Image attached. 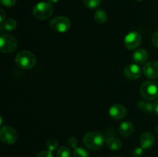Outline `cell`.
<instances>
[{"label": "cell", "mask_w": 158, "mask_h": 157, "mask_svg": "<svg viewBox=\"0 0 158 157\" xmlns=\"http://www.w3.org/2000/svg\"><path fill=\"white\" fill-rule=\"evenodd\" d=\"M105 138L102 133L99 132H87L83 137V144L90 150H99L103 146Z\"/></svg>", "instance_id": "obj_1"}, {"label": "cell", "mask_w": 158, "mask_h": 157, "mask_svg": "<svg viewBox=\"0 0 158 157\" xmlns=\"http://www.w3.org/2000/svg\"><path fill=\"white\" fill-rule=\"evenodd\" d=\"M15 63L23 69H32L36 63V58L33 53L29 51H22L15 56Z\"/></svg>", "instance_id": "obj_2"}, {"label": "cell", "mask_w": 158, "mask_h": 157, "mask_svg": "<svg viewBox=\"0 0 158 157\" xmlns=\"http://www.w3.org/2000/svg\"><path fill=\"white\" fill-rule=\"evenodd\" d=\"M54 11L53 6L49 2H40L35 5L32 9V14L37 19L45 20L52 15Z\"/></svg>", "instance_id": "obj_3"}, {"label": "cell", "mask_w": 158, "mask_h": 157, "mask_svg": "<svg viewBox=\"0 0 158 157\" xmlns=\"http://www.w3.org/2000/svg\"><path fill=\"white\" fill-rule=\"evenodd\" d=\"M141 96L148 101H153L158 97V86L154 81H146L140 87Z\"/></svg>", "instance_id": "obj_4"}, {"label": "cell", "mask_w": 158, "mask_h": 157, "mask_svg": "<svg viewBox=\"0 0 158 157\" xmlns=\"http://www.w3.org/2000/svg\"><path fill=\"white\" fill-rule=\"evenodd\" d=\"M18 46L16 38L9 34H3L0 37V50L3 53L14 52Z\"/></svg>", "instance_id": "obj_5"}, {"label": "cell", "mask_w": 158, "mask_h": 157, "mask_svg": "<svg viewBox=\"0 0 158 157\" xmlns=\"http://www.w3.org/2000/svg\"><path fill=\"white\" fill-rule=\"evenodd\" d=\"M49 27L52 31L56 32H67L70 28V21L66 16H56L49 22Z\"/></svg>", "instance_id": "obj_6"}, {"label": "cell", "mask_w": 158, "mask_h": 157, "mask_svg": "<svg viewBox=\"0 0 158 157\" xmlns=\"http://www.w3.org/2000/svg\"><path fill=\"white\" fill-rule=\"evenodd\" d=\"M0 139L5 144H14L18 139V134L14 128L5 126L0 130Z\"/></svg>", "instance_id": "obj_7"}, {"label": "cell", "mask_w": 158, "mask_h": 157, "mask_svg": "<svg viewBox=\"0 0 158 157\" xmlns=\"http://www.w3.org/2000/svg\"><path fill=\"white\" fill-rule=\"evenodd\" d=\"M141 35L138 32H131L125 36L123 43L128 50H134L139 47L141 43Z\"/></svg>", "instance_id": "obj_8"}, {"label": "cell", "mask_w": 158, "mask_h": 157, "mask_svg": "<svg viewBox=\"0 0 158 157\" xmlns=\"http://www.w3.org/2000/svg\"><path fill=\"white\" fill-rule=\"evenodd\" d=\"M143 73L145 76L151 79L158 78V62L150 61L143 66Z\"/></svg>", "instance_id": "obj_9"}, {"label": "cell", "mask_w": 158, "mask_h": 157, "mask_svg": "<svg viewBox=\"0 0 158 157\" xmlns=\"http://www.w3.org/2000/svg\"><path fill=\"white\" fill-rule=\"evenodd\" d=\"M127 111L125 106L120 104H114L110 108L109 115L113 119L120 120L127 115Z\"/></svg>", "instance_id": "obj_10"}, {"label": "cell", "mask_w": 158, "mask_h": 157, "mask_svg": "<svg viewBox=\"0 0 158 157\" xmlns=\"http://www.w3.org/2000/svg\"><path fill=\"white\" fill-rule=\"evenodd\" d=\"M142 69L138 64H130L125 67L124 70H123V73L124 75L129 79H137L140 78L142 73Z\"/></svg>", "instance_id": "obj_11"}, {"label": "cell", "mask_w": 158, "mask_h": 157, "mask_svg": "<svg viewBox=\"0 0 158 157\" xmlns=\"http://www.w3.org/2000/svg\"><path fill=\"white\" fill-rule=\"evenodd\" d=\"M155 142V139L151 132H144L140 138V146L143 149H149L153 147Z\"/></svg>", "instance_id": "obj_12"}, {"label": "cell", "mask_w": 158, "mask_h": 157, "mask_svg": "<svg viewBox=\"0 0 158 157\" xmlns=\"http://www.w3.org/2000/svg\"><path fill=\"white\" fill-rule=\"evenodd\" d=\"M148 59V52L144 49H137L133 54V60L136 64H143Z\"/></svg>", "instance_id": "obj_13"}, {"label": "cell", "mask_w": 158, "mask_h": 157, "mask_svg": "<svg viewBox=\"0 0 158 157\" xmlns=\"http://www.w3.org/2000/svg\"><path fill=\"white\" fill-rule=\"evenodd\" d=\"M119 132L123 137L130 136L134 132V126L129 121L123 122L119 127Z\"/></svg>", "instance_id": "obj_14"}, {"label": "cell", "mask_w": 158, "mask_h": 157, "mask_svg": "<svg viewBox=\"0 0 158 157\" xmlns=\"http://www.w3.org/2000/svg\"><path fill=\"white\" fill-rule=\"evenodd\" d=\"M106 145H107L108 148L111 150L117 151L120 149L122 147V143L118 138L116 137H110L106 140Z\"/></svg>", "instance_id": "obj_15"}, {"label": "cell", "mask_w": 158, "mask_h": 157, "mask_svg": "<svg viewBox=\"0 0 158 157\" xmlns=\"http://www.w3.org/2000/svg\"><path fill=\"white\" fill-rule=\"evenodd\" d=\"M107 13L106 11L103 9H99L96 11L95 14H94V18H95L96 22L99 24H103L107 20Z\"/></svg>", "instance_id": "obj_16"}, {"label": "cell", "mask_w": 158, "mask_h": 157, "mask_svg": "<svg viewBox=\"0 0 158 157\" xmlns=\"http://www.w3.org/2000/svg\"><path fill=\"white\" fill-rule=\"evenodd\" d=\"M16 22L13 19V18H9V19L6 20L4 22L2 25V29L4 30L8 31V32H11L16 29Z\"/></svg>", "instance_id": "obj_17"}, {"label": "cell", "mask_w": 158, "mask_h": 157, "mask_svg": "<svg viewBox=\"0 0 158 157\" xmlns=\"http://www.w3.org/2000/svg\"><path fill=\"white\" fill-rule=\"evenodd\" d=\"M73 157H89V152L85 148L77 147L73 152Z\"/></svg>", "instance_id": "obj_18"}, {"label": "cell", "mask_w": 158, "mask_h": 157, "mask_svg": "<svg viewBox=\"0 0 158 157\" xmlns=\"http://www.w3.org/2000/svg\"><path fill=\"white\" fill-rule=\"evenodd\" d=\"M71 152L70 149L67 146H63L59 148L56 152V157H70Z\"/></svg>", "instance_id": "obj_19"}, {"label": "cell", "mask_w": 158, "mask_h": 157, "mask_svg": "<svg viewBox=\"0 0 158 157\" xmlns=\"http://www.w3.org/2000/svg\"><path fill=\"white\" fill-rule=\"evenodd\" d=\"M83 2H84L85 6L88 9H94L100 6L101 0H83Z\"/></svg>", "instance_id": "obj_20"}, {"label": "cell", "mask_w": 158, "mask_h": 157, "mask_svg": "<svg viewBox=\"0 0 158 157\" xmlns=\"http://www.w3.org/2000/svg\"><path fill=\"white\" fill-rule=\"evenodd\" d=\"M138 107L142 110L148 112H153V104L150 103H147V102L140 101L137 104Z\"/></svg>", "instance_id": "obj_21"}, {"label": "cell", "mask_w": 158, "mask_h": 157, "mask_svg": "<svg viewBox=\"0 0 158 157\" xmlns=\"http://www.w3.org/2000/svg\"><path fill=\"white\" fill-rule=\"evenodd\" d=\"M57 147H58V142L54 139H51L48 140L47 143H46V148L49 151L52 152V151L56 150Z\"/></svg>", "instance_id": "obj_22"}, {"label": "cell", "mask_w": 158, "mask_h": 157, "mask_svg": "<svg viewBox=\"0 0 158 157\" xmlns=\"http://www.w3.org/2000/svg\"><path fill=\"white\" fill-rule=\"evenodd\" d=\"M67 143L68 145H69L70 147L74 148V149H76V148L77 147V146H78V139L74 136L69 137V138L68 139Z\"/></svg>", "instance_id": "obj_23"}, {"label": "cell", "mask_w": 158, "mask_h": 157, "mask_svg": "<svg viewBox=\"0 0 158 157\" xmlns=\"http://www.w3.org/2000/svg\"><path fill=\"white\" fill-rule=\"evenodd\" d=\"M0 2L3 6L10 8L15 6L16 0H0Z\"/></svg>", "instance_id": "obj_24"}, {"label": "cell", "mask_w": 158, "mask_h": 157, "mask_svg": "<svg viewBox=\"0 0 158 157\" xmlns=\"http://www.w3.org/2000/svg\"><path fill=\"white\" fill-rule=\"evenodd\" d=\"M143 154V149L142 147L136 148L133 151V155L134 157H141Z\"/></svg>", "instance_id": "obj_25"}, {"label": "cell", "mask_w": 158, "mask_h": 157, "mask_svg": "<svg viewBox=\"0 0 158 157\" xmlns=\"http://www.w3.org/2000/svg\"><path fill=\"white\" fill-rule=\"evenodd\" d=\"M36 157H54L53 154L51 151H42L40 153L37 154Z\"/></svg>", "instance_id": "obj_26"}, {"label": "cell", "mask_w": 158, "mask_h": 157, "mask_svg": "<svg viewBox=\"0 0 158 157\" xmlns=\"http://www.w3.org/2000/svg\"><path fill=\"white\" fill-rule=\"evenodd\" d=\"M153 45L158 49V31L154 32L152 35Z\"/></svg>", "instance_id": "obj_27"}, {"label": "cell", "mask_w": 158, "mask_h": 157, "mask_svg": "<svg viewBox=\"0 0 158 157\" xmlns=\"http://www.w3.org/2000/svg\"><path fill=\"white\" fill-rule=\"evenodd\" d=\"M6 12H5V11L3 10L2 9H0V22L2 24L3 22H4V20L5 18H6Z\"/></svg>", "instance_id": "obj_28"}, {"label": "cell", "mask_w": 158, "mask_h": 157, "mask_svg": "<svg viewBox=\"0 0 158 157\" xmlns=\"http://www.w3.org/2000/svg\"><path fill=\"white\" fill-rule=\"evenodd\" d=\"M153 112L158 115V100L153 104Z\"/></svg>", "instance_id": "obj_29"}, {"label": "cell", "mask_w": 158, "mask_h": 157, "mask_svg": "<svg viewBox=\"0 0 158 157\" xmlns=\"http://www.w3.org/2000/svg\"><path fill=\"white\" fill-rule=\"evenodd\" d=\"M47 1L51 4H54V3H56L59 0H47Z\"/></svg>", "instance_id": "obj_30"}, {"label": "cell", "mask_w": 158, "mask_h": 157, "mask_svg": "<svg viewBox=\"0 0 158 157\" xmlns=\"http://www.w3.org/2000/svg\"><path fill=\"white\" fill-rule=\"evenodd\" d=\"M137 1H138V2H142V1H143V0H137Z\"/></svg>", "instance_id": "obj_31"}, {"label": "cell", "mask_w": 158, "mask_h": 157, "mask_svg": "<svg viewBox=\"0 0 158 157\" xmlns=\"http://www.w3.org/2000/svg\"><path fill=\"white\" fill-rule=\"evenodd\" d=\"M114 157H119V156H114Z\"/></svg>", "instance_id": "obj_32"}]
</instances>
